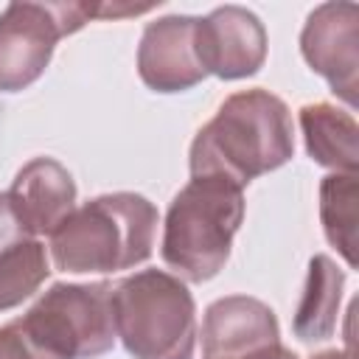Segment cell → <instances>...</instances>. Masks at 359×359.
<instances>
[{
  "instance_id": "obj_1",
  "label": "cell",
  "mask_w": 359,
  "mask_h": 359,
  "mask_svg": "<svg viewBox=\"0 0 359 359\" xmlns=\"http://www.w3.org/2000/svg\"><path fill=\"white\" fill-rule=\"evenodd\" d=\"M294 154L292 112L283 98L252 87L224 98L191 143V177L219 174L236 185L269 174Z\"/></svg>"
},
{
  "instance_id": "obj_2",
  "label": "cell",
  "mask_w": 359,
  "mask_h": 359,
  "mask_svg": "<svg viewBox=\"0 0 359 359\" xmlns=\"http://www.w3.org/2000/svg\"><path fill=\"white\" fill-rule=\"evenodd\" d=\"M157 208L132 191L101 194L79 205L48 238L62 272H118L149 261L157 233Z\"/></svg>"
},
{
  "instance_id": "obj_3",
  "label": "cell",
  "mask_w": 359,
  "mask_h": 359,
  "mask_svg": "<svg viewBox=\"0 0 359 359\" xmlns=\"http://www.w3.org/2000/svg\"><path fill=\"white\" fill-rule=\"evenodd\" d=\"M244 219V188L219 174L191 177L171 199L163 222L160 255L171 275L202 283L230 258L233 236Z\"/></svg>"
},
{
  "instance_id": "obj_4",
  "label": "cell",
  "mask_w": 359,
  "mask_h": 359,
  "mask_svg": "<svg viewBox=\"0 0 359 359\" xmlns=\"http://www.w3.org/2000/svg\"><path fill=\"white\" fill-rule=\"evenodd\" d=\"M115 337L135 359H191L196 306L185 280L165 269H140L112 286Z\"/></svg>"
},
{
  "instance_id": "obj_5",
  "label": "cell",
  "mask_w": 359,
  "mask_h": 359,
  "mask_svg": "<svg viewBox=\"0 0 359 359\" xmlns=\"http://www.w3.org/2000/svg\"><path fill=\"white\" fill-rule=\"evenodd\" d=\"M20 320L56 359H95L118 339L112 286L104 280L53 283Z\"/></svg>"
},
{
  "instance_id": "obj_6",
  "label": "cell",
  "mask_w": 359,
  "mask_h": 359,
  "mask_svg": "<svg viewBox=\"0 0 359 359\" xmlns=\"http://www.w3.org/2000/svg\"><path fill=\"white\" fill-rule=\"evenodd\" d=\"M93 17L87 3H8L0 14V93L31 87L50 65L56 42Z\"/></svg>"
},
{
  "instance_id": "obj_7",
  "label": "cell",
  "mask_w": 359,
  "mask_h": 359,
  "mask_svg": "<svg viewBox=\"0 0 359 359\" xmlns=\"http://www.w3.org/2000/svg\"><path fill=\"white\" fill-rule=\"evenodd\" d=\"M300 53L306 65L323 76L337 98L356 107L359 90V6L323 3L300 31Z\"/></svg>"
},
{
  "instance_id": "obj_8",
  "label": "cell",
  "mask_w": 359,
  "mask_h": 359,
  "mask_svg": "<svg viewBox=\"0 0 359 359\" xmlns=\"http://www.w3.org/2000/svg\"><path fill=\"white\" fill-rule=\"evenodd\" d=\"M280 348L275 311L250 294L213 300L202 317V359H264Z\"/></svg>"
},
{
  "instance_id": "obj_9",
  "label": "cell",
  "mask_w": 359,
  "mask_h": 359,
  "mask_svg": "<svg viewBox=\"0 0 359 359\" xmlns=\"http://www.w3.org/2000/svg\"><path fill=\"white\" fill-rule=\"evenodd\" d=\"M196 53L208 76L224 81L255 76L266 59L264 22L244 6H219L196 17Z\"/></svg>"
},
{
  "instance_id": "obj_10",
  "label": "cell",
  "mask_w": 359,
  "mask_h": 359,
  "mask_svg": "<svg viewBox=\"0 0 359 359\" xmlns=\"http://www.w3.org/2000/svg\"><path fill=\"white\" fill-rule=\"evenodd\" d=\"M137 76L154 93H185L208 73L196 53V17L168 14L143 28Z\"/></svg>"
},
{
  "instance_id": "obj_11",
  "label": "cell",
  "mask_w": 359,
  "mask_h": 359,
  "mask_svg": "<svg viewBox=\"0 0 359 359\" xmlns=\"http://www.w3.org/2000/svg\"><path fill=\"white\" fill-rule=\"evenodd\" d=\"M6 194L31 238L50 236L76 210V182L70 171L53 157L28 160Z\"/></svg>"
},
{
  "instance_id": "obj_12",
  "label": "cell",
  "mask_w": 359,
  "mask_h": 359,
  "mask_svg": "<svg viewBox=\"0 0 359 359\" xmlns=\"http://www.w3.org/2000/svg\"><path fill=\"white\" fill-rule=\"evenodd\" d=\"M306 151L314 163L334 171H359V126L348 109L317 101L300 107Z\"/></svg>"
},
{
  "instance_id": "obj_13",
  "label": "cell",
  "mask_w": 359,
  "mask_h": 359,
  "mask_svg": "<svg viewBox=\"0 0 359 359\" xmlns=\"http://www.w3.org/2000/svg\"><path fill=\"white\" fill-rule=\"evenodd\" d=\"M345 289V272L328 255H314L309 261V275L303 294L292 320V331L303 342H323L337 331L339 303Z\"/></svg>"
},
{
  "instance_id": "obj_14",
  "label": "cell",
  "mask_w": 359,
  "mask_h": 359,
  "mask_svg": "<svg viewBox=\"0 0 359 359\" xmlns=\"http://www.w3.org/2000/svg\"><path fill=\"white\" fill-rule=\"evenodd\" d=\"M320 222L331 247L356 266V222H359V174L334 171L320 182Z\"/></svg>"
},
{
  "instance_id": "obj_15",
  "label": "cell",
  "mask_w": 359,
  "mask_h": 359,
  "mask_svg": "<svg viewBox=\"0 0 359 359\" xmlns=\"http://www.w3.org/2000/svg\"><path fill=\"white\" fill-rule=\"evenodd\" d=\"M50 275L48 250L39 238H22L0 252V314L28 300Z\"/></svg>"
},
{
  "instance_id": "obj_16",
  "label": "cell",
  "mask_w": 359,
  "mask_h": 359,
  "mask_svg": "<svg viewBox=\"0 0 359 359\" xmlns=\"http://www.w3.org/2000/svg\"><path fill=\"white\" fill-rule=\"evenodd\" d=\"M0 359H53L22 325L20 317L0 325Z\"/></svg>"
},
{
  "instance_id": "obj_17",
  "label": "cell",
  "mask_w": 359,
  "mask_h": 359,
  "mask_svg": "<svg viewBox=\"0 0 359 359\" xmlns=\"http://www.w3.org/2000/svg\"><path fill=\"white\" fill-rule=\"evenodd\" d=\"M22 238H31V236L22 230L17 213L8 202V194H0V252H6L8 247H14Z\"/></svg>"
},
{
  "instance_id": "obj_18",
  "label": "cell",
  "mask_w": 359,
  "mask_h": 359,
  "mask_svg": "<svg viewBox=\"0 0 359 359\" xmlns=\"http://www.w3.org/2000/svg\"><path fill=\"white\" fill-rule=\"evenodd\" d=\"M309 359H353V353H351V348H345V351L331 348V351H320V353H314Z\"/></svg>"
}]
</instances>
